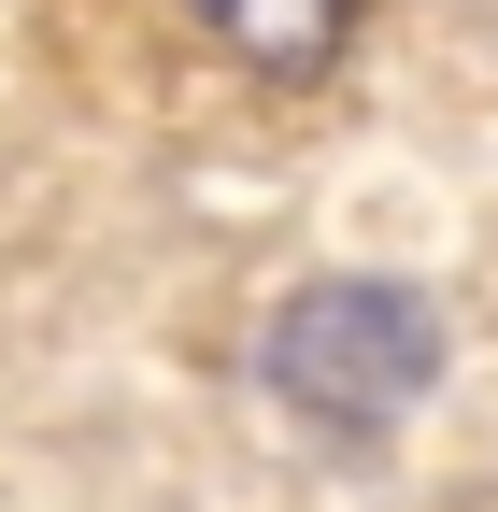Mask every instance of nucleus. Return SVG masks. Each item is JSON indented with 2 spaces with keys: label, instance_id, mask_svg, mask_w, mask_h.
Here are the masks:
<instances>
[{
  "label": "nucleus",
  "instance_id": "obj_2",
  "mask_svg": "<svg viewBox=\"0 0 498 512\" xmlns=\"http://www.w3.org/2000/svg\"><path fill=\"white\" fill-rule=\"evenodd\" d=\"M200 29L228 57H257V72H328L342 29H356V0H200Z\"/></svg>",
  "mask_w": 498,
  "mask_h": 512
},
{
  "label": "nucleus",
  "instance_id": "obj_1",
  "mask_svg": "<svg viewBox=\"0 0 498 512\" xmlns=\"http://www.w3.org/2000/svg\"><path fill=\"white\" fill-rule=\"evenodd\" d=\"M427 384H442V313L399 271L299 285L271 328V399H299V427H328V441H385Z\"/></svg>",
  "mask_w": 498,
  "mask_h": 512
}]
</instances>
